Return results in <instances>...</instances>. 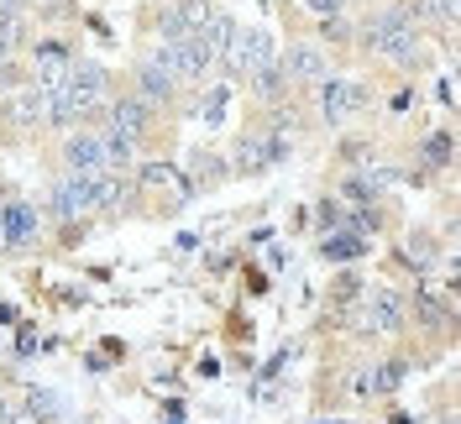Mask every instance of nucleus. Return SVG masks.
Listing matches in <instances>:
<instances>
[{
    "label": "nucleus",
    "instance_id": "23",
    "mask_svg": "<svg viewBox=\"0 0 461 424\" xmlns=\"http://www.w3.org/2000/svg\"><path fill=\"white\" fill-rule=\"evenodd\" d=\"M320 42H357V27L346 22V16H320Z\"/></svg>",
    "mask_w": 461,
    "mask_h": 424
},
{
    "label": "nucleus",
    "instance_id": "5",
    "mask_svg": "<svg viewBox=\"0 0 461 424\" xmlns=\"http://www.w3.org/2000/svg\"><path fill=\"white\" fill-rule=\"evenodd\" d=\"M58 173H79V178H100V173H105V137H100V126H74V131H63Z\"/></svg>",
    "mask_w": 461,
    "mask_h": 424
},
{
    "label": "nucleus",
    "instance_id": "29",
    "mask_svg": "<svg viewBox=\"0 0 461 424\" xmlns=\"http://www.w3.org/2000/svg\"><path fill=\"white\" fill-rule=\"evenodd\" d=\"M0 424H16V409H11L5 398H0Z\"/></svg>",
    "mask_w": 461,
    "mask_h": 424
},
{
    "label": "nucleus",
    "instance_id": "30",
    "mask_svg": "<svg viewBox=\"0 0 461 424\" xmlns=\"http://www.w3.org/2000/svg\"><path fill=\"white\" fill-rule=\"evenodd\" d=\"M0 257H5V241H0Z\"/></svg>",
    "mask_w": 461,
    "mask_h": 424
},
{
    "label": "nucleus",
    "instance_id": "3",
    "mask_svg": "<svg viewBox=\"0 0 461 424\" xmlns=\"http://www.w3.org/2000/svg\"><path fill=\"white\" fill-rule=\"evenodd\" d=\"M158 115L163 111H152L147 100H137V95L126 89V95H111V105H105V115H100V126L115 131V137H126L137 152H147L152 137H158Z\"/></svg>",
    "mask_w": 461,
    "mask_h": 424
},
{
    "label": "nucleus",
    "instance_id": "8",
    "mask_svg": "<svg viewBox=\"0 0 461 424\" xmlns=\"http://www.w3.org/2000/svg\"><path fill=\"white\" fill-rule=\"evenodd\" d=\"M152 53H158V63L168 68L178 85H200L204 68H210V48H204V37H163Z\"/></svg>",
    "mask_w": 461,
    "mask_h": 424
},
{
    "label": "nucleus",
    "instance_id": "16",
    "mask_svg": "<svg viewBox=\"0 0 461 424\" xmlns=\"http://www.w3.org/2000/svg\"><path fill=\"white\" fill-rule=\"evenodd\" d=\"M89 194H95V215H121V210L137 204L131 173H100V178L89 184Z\"/></svg>",
    "mask_w": 461,
    "mask_h": 424
},
{
    "label": "nucleus",
    "instance_id": "7",
    "mask_svg": "<svg viewBox=\"0 0 461 424\" xmlns=\"http://www.w3.org/2000/svg\"><path fill=\"white\" fill-rule=\"evenodd\" d=\"M273 58H278V42H273V32H262V27H236V37H230V48L221 53V63H226L230 79H247L252 68L273 63Z\"/></svg>",
    "mask_w": 461,
    "mask_h": 424
},
{
    "label": "nucleus",
    "instance_id": "18",
    "mask_svg": "<svg viewBox=\"0 0 461 424\" xmlns=\"http://www.w3.org/2000/svg\"><path fill=\"white\" fill-rule=\"evenodd\" d=\"M399 262H409V267H414L420 278H430V273L440 267V262H446V257H440V247H435V236H430V230H409V236H403Z\"/></svg>",
    "mask_w": 461,
    "mask_h": 424
},
{
    "label": "nucleus",
    "instance_id": "24",
    "mask_svg": "<svg viewBox=\"0 0 461 424\" xmlns=\"http://www.w3.org/2000/svg\"><path fill=\"white\" fill-rule=\"evenodd\" d=\"M357 299H362V283H357V273H341V278L330 283V304H336V310L357 304Z\"/></svg>",
    "mask_w": 461,
    "mask_h": 424
},
{
    "label": "nucleus",
    "instance_id": "10",
    "mask_svg": "<svg viewBox=\"0 0 461 424\" xmlns=\"http://www.w3.org/2000/svg\"><path fill=\"white\" fill-rule=\"evenodd\" d=\"M178 89H184V85H178L168 68L158 63V53H142L137 63H131V95L147 100L152 111H168L173 100H178Z\"/></svg>",
    "mask_w": 461,
    "mask_h": 424
},
{
    "label": "nucleus",
    "instance_id": "1",
    "mask_svg": "<svg viewBox=\"0 0 461 424\" xmlns=\"http://www.w3.org/2000/svg\"><path fill=\"white\" fill-rule=\"evenodd\" d=\"M63 105L74 111V121L79 126H95L100 115H105V105H111L115 95V79L105 63H85V58H74V68H68V79H63Z\"/></svg>",
    "mask_w": 461,
    "mask_h": 424
},
{
    "label": "nucleus",
    "instance_id": "6",
    "mask_svg": "<svg viewBox=\"0 0 461 424\" xmlns=\"http://www.w3.org/2000/svg\"><path fill=\"white\" fill-rule=\"evenodd\" d=\"M288 158V141L284 137H267V131H241L236 137V147H230V158H226V168L230 173H241V178H252V173H267V168H278Z\"/></svg>",
    "mask_w": 461,
    "mask_h": 424
},
{
    "label": "nucleus",
    "instance_id": "13",
    "mask_svg": "<svg viewBox=\"0 0 461 424\" xmlns=\"http://www.w3.org/2000/svg\"><path fill=\"white\" fill-rule=\"evenodd\" d=\"M278 63H284V74L294 89H315L320 79H330V58L315 42H288L284 53H278Z\"/></svg>",
    "mask_w": 461,
    "mask_h": 424
},
{
    "label": "nucleus",
    "instance_id": "14",
    "mask_svg": "<svg viewBox=\"0 0 461 424\" xmlns=\"http://www.w3.org/2000/svg\"><path fill=\"white\" fill-rule=\"evenodd\" d=\"M241 85H247V95H252V111H273V105H288V100L299 95V89L288 85V74H284V63H278V58H273V63H262V68H252Z\"/></svg>",
    "mask_w": 461,
    "mask_h": 424
},
{
    "label": "nucleus",
    "instance_id": "9",
    "mask_svg": "<svg viewBox=\"0 0 461 424\" xmlns=\"http://www.w3.org/2000/svg\"><path fill=\"white\" fill-rule=\"evenodd\" d=\"M320 115H325V126H351L357 115L367 111V85H357V79H320Z\"/></svg>",
    "mask_w": 461,
    "mask_h": 424
},
{
    "label": "nucleus",
    "instance_id": "22",
    "mask_svg": "<svg viewBox=\"0 0 461 424\" xmlns=\"http://www.w3.org/2000/svg\"><path fill=\"white\" fill-rule=\"evenodd\" d=\"M236 27H241V22H236V16H230V11H215V16H210V27L200 32L204 37V48H210V58H221L230 48V37H236Z\"/></svg>",
    "mask_w": 461,
    "mask_h": 424
},
{
    "label": "nucleus",
    "instance_id": "11",
    "mask_svg": "<svg viewBox=\"0 0 461 424\" xmlns=\"http://www.w3.org/2000/svg\"><path fill=\"white\" fill-rule=\"evenodd\" d=\"M362 299H367L362 314H357L362 330H377V336H403V330H409V314H403L399 288H373V293H362Z\"/></svg>",
    "mask_w": 461,
    "mask_h": 424
},
{
    "label": "nucleus",
    "instance_id": "27",
    "mask_svg": "<svg viewBox=\"0 0 461 424\" xmlns=\"http://www.w3.org/2000/svg\"><path fill=\"white\" fill-rule=\"evenodd\" d=\"M304 11H310V16H341L346 0H304Z\"/></svg>",
    "mask_w": 461,
    "mask_h": 424
},
{
    "label": "nucleus",
    "instance_id": "2",
    "mask_svg": "<svg viewBox=\"0 0 461 424\" xmlns=\"http://www.w3.org/2000/svg\"><path fill=\"white\" fill-rule=\"evenodd\" d=\"M403 314H409V325H420L425 336L451 340V330H456V283L430 288V283L420 278L414 293H403Z\"/></svg>",
    "mask_w": 461,
    "mask_h": 424
},
{
    "label": "nucleus",
    "instance_id": "25",
    "mask_svg": "<svg viewBox=\"0 0 461 424\" xmlns=\"http://www.w3.org/2000/svg\"><path fill=\"white\" fill-rule=\"evenodd\" d=\"M22 85H27V68H22L16 58H5V53H0V100H5L11 89H22Z\"/></svg>",
    "mask_w": 461,
    "mask_h": 424
},
{
    "label": "nucleus",
    "instance_id": "19",
    "mask_svg": "<svg viewBox=\"0 0 461 424\" xmlns=\"http://www.w3.org/2000/svg\"><path fill=\"white\" fill-rule=\"evenodd\" d=\"M403 377H409V356H388V362H377V367L367 372L362 393L367 398H393L403 388Z\"/></svg>",
    "mask_w": 461,
    "mask_h": 424
},
{
    "label": "nucleus",
    "instance_id": "20",
    "mask_svg": "<svg viewBox=\"0 0 461 424\" xmlns=\"http://www.w3.org/2000/svg\"><path fill=\"white\" fill-rule=\"evenodd\" d=\"M362 252H367V236L362 230H325V241H320V257L325 262H357Z\"/></svg>",
    "mask_w": 461,
    "mask_h": 424
},
{
    "label": "nucleus",
    "instance_id": "17",
    "mask_svg": "<svg viewBox=\"0 0 461 424\" xmlns=\"http://www.w3.org/2000/svg\"><path fill=\"white\" fill-rule=\"evenodd\" d=\"M451 152H456L451 131H430V137L420 141V173H414V184H435L440 173L451 168Z\"/></svg>",
    "mask_w": 461,
    "mask_h": 424
},
{
    "label": "nucleus",
    "instance_id": "28",
    "mask_svg": "<svg viewBox=\"0 0 461 424\" xmlns=\"http://www.w3.org/2000/svg\"><path fill=\"white\" fill-rule=\"evenodd\" d=\"M32 0H0V16H27Z\"/></svg>",
    "mask_w": 461,
    "mask_h": 424
},
{
    "label": "nucleus",
    "instance_id": "4",
    "mask_svg": "<svg viewBox=\"0 0 461 424\" xmlns=\"http://www.w3.org/2000/svg\"><path fill=\"white\" fill-rule=\"evenodd\" d=\"M95 178H79V173H58L53 189H48V226H85L95 215V194H89Z\"/></svg>",
    "mask_w": 461,
    "mask_h": 424
},
{
    "label": "nucleus",
    "instance_id": "12",
    "mask_svg": "<svg viewBox=\"0 0 461 424\" xmlns=\"http://www.w3.org/2000/svg\"><path fill=\"white\" fill-rule=\"evenodd\" d=\"M42 236V210H32L27 199H0V241L5 252H27Z\"/></svg>",
    "mask_w": 461,
    "mask_h": 424
},
{
    "label": "nucleus",
    "instance_id": "15",
    "mask_svg": "<svg viewBox=\"0 0 461 424\" xmlns=\"http://www.w3.org/2000/svg\"><path fill=\"white\" fill-rule=\"evenodd\" d=\"M215 16L210 0H168L163 5V37H200Z\"/></svg>",
    "mask_w": 461,
    "mask_h": 424
},
{
    "label": "nucleus",
    "instance_id": "21",
    "mask_svg": "<svg viewBox=\"0 0 461 424\" xmlns=\"http://www.w3.org/2000/svg\"><path fill=\"white\" fill-rule=\"evenodd\" d=\"M173 178H178V168H173L168 158H152V163H137L131 189H137V194H147V189H173Z\"/></svg>",
    "mask_w": 461,
    "mask_h": 424
},
{
    "label": "nucleus",
    "instance_id": "26",
    "mask_svg": "<svg viewBox=\"0 0 461 424\" xmlns=\"http://www.w3.org/2000/svg\"><path fill=\"white\" fill-rule=\"evenodd\" d=\"M226 95H230V85H210V89H204L200 115L210 121V126H215V121H221V111H226Z\"/></svg>",
    "mask_w": 461,
    "mask_h": 424
}]
</instances>
